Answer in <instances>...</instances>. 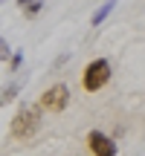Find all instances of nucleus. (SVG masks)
Here are the masks:
<instances>
[{
	"mask_svg": "<svg viewBox=\"0 0 145 156\" xmlns=\"http://www.w3.org/2000/svg\"><path fill=\"white\" fill-rule=\"evenodd\" d=\"M41 110H46V113H61V110H67V104H70V87L67 84H52L50 90H44V95H41Z\"/></svg>",
	"mask_w": 145,
	"mask_h": 156,
	"instance_id": "7ed1b4c3",
	"label": "nucleus"
},
{
	"mask_svg": "<svg viewBox=\"0 0 145 156\" xmlns=\"http://www.w3.org/2000/svg\"><path fill=\"white\" fill-rule=\"evenodd\" d=\"M17 6H20L23 17H35L41 9H44V0H17Z\"/></svg>",
	"mask_w": 145,
	"mask_h": 156,
	"instance_id": "423d86ee",
	"label": "nucleus"
},
{
	"mask_svg": "<svg viewBox=\"0 0 145 156\" xmlns=\"http://www.w3.org/2000/svg\"><path fill=\"white\" fill-rule=\"evenodd\" d=\"M113 9H116V0H105V3H102L99 9L93 12V20H90V23H93V26H102V23L107 20V15H110Z\"/></svg>",
	"mask_w": 145,
	"mask_h": 156,
	"instance_id": "39448f33",
	"label": "nucleus"
},
{
	"mask_svg": "<svg viewBox=\"0 0 145 156\" xmlns=\"http://www.w3.org/2000/svg\"><path fill=\"white\" fill-rule=\"evenodd\" d=\"M41 124H44L41 104H20V110L12 119V136L15 139H32L41 130Z\"/></svg>",
	"mask_w": 145,
	"mask_h": 156,
	"instance_id": "f257e3e1",
	"label": "nucleus"
},
{
	"mask_svg": "<svg viewBox=\"0 0 145 156\" xmlns=\"http://www.w3.org/2000/svg\"><path fill=\"white\" fill-rule=\"evenodd\" d=\"M20 90H23V87H20V84H17V81H12L9 87H3V90H0V107H6V104H9V101H15Z\"/></svg>",
	"mask_w": 145,
	"mask_h": 156,
	"instance_id": "0eeeda50",
	"label": "nucleus"
},
{
	"mask_svg": "<svg viewBox=\"0 0 145 156\" xmlns=\"http://www.w3.org/2000/svg\"><path fill=\"white\" fill-rule=\"evenodd\" d=\"M9 58H12V46L6 44V38L0 35V61H9Z\"/></svg>",
	"mask_w": 145,
	"mask_h": 156,
	"instance_id": "1a4fd4ad",
	"label": "nucleus"
},
{
	"mask_svg": "<svg viewBox=\"0 0 145 156\" xmlns=\"http://www.w3.org/2000/svg\"><path fill=\"white\" fill-rule=\"evenodd\" d=\"M87 147L93 151V156H116V142L102 130H90L87 133Z\"/></svg>",
	"mask_w": 145,
	"mask_h": 156,
	"instance_id": "20e7f679",
	"label": "nucleus"
},
{
	"mask_svg": "<svg viewBox=\"0 0 145 156\" xmlns=\"http://www.w3.org/2000/svg\"><path fill=\"white\" fill-rule=\"evenodd\" d=\"M0 3H3V0H0Z\"/></svg>",
	"mask_w": 145,
	"mask_h": 156,
	"instance_id": "9d476101",
	"label": "nucleus"
},
{
	"mask_svg": "<svg viewBox=\"0 0 145 156\" xmlns=\"http://www.w3.org/2000/svg\"><path fill=\"white\" fill-rule=\"evenodd\" d=\"M20 67H23V49H15L9 58V73H17Z\"/></svg>",
	"mask_w": 145,
	"mask_h": 156,
	"instance_id": "6e6552de",
	"label": "nucleus"
},
{
	"mask_svg": "<svg viewBox=\"0 0 145 156\" xmlns=\"http://www.w3.org/2000/svg\"><path fill=\"white\" fill-rule=\"evenodd\" d=\"M110 73H113V67H110V61H107V58H96V61H90L87 67H84V75H81L84 90H87V93L102 90L107 81H110Z\"/></svg>",
	"mask_w": 145,
	"mask_h": 156,
	"instance_id": "f03ea898",
	"label": "nucleus"
}]
</instances>
